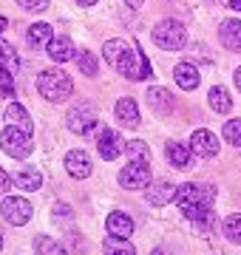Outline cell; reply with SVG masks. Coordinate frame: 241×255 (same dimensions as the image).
<instances>
[{
    "label": "cell",
    "mask_w": 241,
    "mask_h": 255,
    "mask_svg": "<svg viewBox=\"0 0 241 255\" xmlns=\"http://www.w3.org/2000/svg\"><path fill=\"white\" fill-rule=\"evenodd\" d=\"M37 91L43 94L48 102H63V100L71 97L74 82H71V77H68L63 68H46V71H40V77H37Z\"/></svg>",
    "instance_id": "1"
},
{
    "label": "cell",
    "mask_w": 241,
    "mask_h": 255,
    "mask_svg": "<svg viewBox=\"0 0 241 255\" xmlns=\"http://www.w3.org/2000/svg\"><path fill=\"white\" fill-rule=\"evenodd\" d=\"M182 213L193 207H213L216 204V187L213 184H196V182H187V184H179L176 187V199Z\"/></svg>",
    "instance_id": "2"
},
{
    "label": "cell",
    "mask_w": 241,
    "mask_h": 255,
    "mask_svg": "<svg viewBox=\"0 0 241 255\" xmlns=\"http://www.w3.org/2000/svg\"><path fill=\"white\" fill-rule=\"evenodd\" d=\"M117 71L122 77H128V80L139 82V80H148L153 74V68H150V60L145 57V51L139 46H128L125 54L120 57V63H117Z\"/></svg>",
    "instance_id": "3"
},
{
    "label": "cell",
    "mask_w": 241,
    "mask_h": 255,
    "mask_svg": "<svg viewBox=\"0 0 241 255\" xmlns=\"http://www.w3.org/2000/svg\"><path fill=\"white\" fill-rule=\"evenodd\" d=\"M0 147L3 153L11 156V159H26L31 150H34V142H31V133L23 130L17 125H9L0 130Z\"/></svg>",
    "instance_id": "4"
},
{
    "label": "cell",
    "mask_w": 241,
    "mask_h": 255,
    "mask_svg": "<svg viewBox=\"0 0 241 255\" xmlns=\"http://www.w3.org/2000/svg\"><path fill=\"white\" fill-rule=\"evenodd\" d=\"M185 40H187V31L179 20H162L153 28V43L159 48H165V51H179L185 46Z\"/></svg>",
    "instance_id": "5"
},
{
    "label": "cell",
    "mask_w": 241,
    "mask_h": 255,
    "mask_svg": "<svg viewBox=\"0 0 241 255\" xmlns=\"http://www.w3.org/2000/svg\"><path fill=\"white\" fill-rule=\"evenodd\" d=\"M65 125H68V130H74L80 136H88L97 128V111H94V105H88V102L74 105V108L68 111V117H65Z\"/></svg>",
    "instance_id": "6"
},
{
    "label": "cell",
    "mask_w": 241,
    "mask_h": 255,
    "mask_svg": "<svg viewBox=\"0 0 241 255\" xmlns=\"http://www.w3.org/2000/svg\"><path fill=\"white\" fill-rule=\"evenodd\" d=\"M0 213H3V219L9 221V224L23 227V224L31 219L34 207H31V201H28V199H20V196H6V199H3V204H0Z\"/></svg>",
    "instance_id": "7"
},
{
    "label": "cell",
    "mask_w": 241,
    "mask_h": 255,
    "mask_svg": "<svg viewBox=\"0 0 241 255\" xmlns=\"http://www.w3.org/2000/svg\"><path fill=\"white\" fill-rule=\"evenodd\" d=\"M120 184L128 187V190H139V187H148L150 184V167L148 162H130L128 167L120 170Z\"/></svg>",
    "instance_id": "8"
},
{
    "label": "cell",
    "mask_w": 241,
    "mask_h": 255,
    "mask_svg": "<svg viewBox=\"0 0 241 255\" xmlns=\"http://www.w3.org/2000/svg\"><path fill=\"white\" fill-rule=\"evenodd\" d=\"M97 147H100V156L105 159V162H114V159H120V156L125 153V142H122V136L117 133V130H111V128H105V130L100 133Z\"/></svg>",
    "instance_id": "9"
},
{
    "label": "cell",
    "mask_w": 241,
    "mask_h": 255,
    "mask_svg": "<svg viewBox=\"0 0 241 255\" xmlns=\"http://www.w3.org/2000/svg\"><path fill=\"white\" fill-rule=\"evenodd\" d=\"M190 147L196 150V156H207V159H210V156L219 153V139H216V133L199 128L193 136H190Z\"/></svg>",
    "instance_id": "10"
},
{
    "label": "cell",
    "mask_w": 241,
    "mask_h": 255,
    "mask_svg": "<svg viewBox=\"0 0 241 255\" xmlns=\"http://www.w3.org/2000/svg\"><path fill=\"white\" fill-rule=\"evenodd\" d=\"M65 170L74 176V179H88L91 176V159L85 150H71L65 156Z\"/></svg>",
    "instance_id": "11"
},
{
    "label": "cell",
    "mask_w": 241,
    "mask_h": 255,
    "mask_svg": "<svg viewBox=\"0 0 241 255\" xmlns=\"http://www.w3.org/2000/svg\"><path fill=\"white\" fill-rule=\"evenodd\" d=\"M219 37L227 51H241V20H224L219 26Z\"/></svg>",
    "instance_id": "12"
},
{
    "label": "cell",
    "mask_w": 241,
    "mask_h": 255,
    "mask_svg": "<svg viewBox=\"0 0 241 255\" xmlns=\"http://www.w3.org/2000/svg\"><path fill=\"white\" fill-rule=\"evenodd\" d=\"M46 48H48V57H51L54 63H68V60L77 57V48L68 37H51V43H48Z\"/></svg>",
    "instance_id": "13"
},
{
    "label": "cell",
    "mask_w": 241,
    "mask_h": 255,
    "mask_svg": "<svg viewBox=\"0 0 241 255\" xmlns=\"http://www.w3.org/2000/svg\"><path fill=\"white\" fill-rule=\"evenodd\" d=\"M114 114H117V119H120L125 128H136L139 125V108H136V102L130 100V97H122V100L117 102Z\"/></svg>",
    "instance_id": "14"
},
{
    "label": "cell",
    "mask_w": 241,
    "mask_h": 255,
    "mask_svg": "<svg viewBox=\"0 0 241 255\" xmlns=\"http://www.w3.org/2000/svg\"><path fill=\"white\" fill-rule=\"evenodd\" d=\"M145 199H148L150 207H165L167 201L176 199V187H173L170 182H156L148 190V196H145Z\"/></svg>",
    "instance_id": "15"
},
{
    "label": "cell",
    "mask_w": 241,
    "mask_h": 255,
    "mask_svg": "<svg viewBox=\"0 0 241 255\" xmlns=\"http://www.w3.org/2000/svg\"><path fill=\"white\" fill-rule=\"evenodd\" d=\"M173 80H176V85L179 88H185V91H193L196 85H199V68L196 65H190V63H179L176 68H173Z\"/></svg>",
    "instance_id": "16"
},
{
    "label": "cell",
    "mask_w": 241,
    "mask_h": 255,
    "mask_svg": "<svg viewBox=\"0 0 241 255\" xmlns=\"http://www.w3.org/2000/svg\"><path fill=\"white\" fill-rule=\"evenodd\" d=\"M145 97H148L150 111H156V114H162V117L173 111V97H170V91H167V88H159V85H156V88H150Z\"/></svg>",
    "instance_id": "17"
},
{
    "label": "cell",
    "mask_w": 241,
    "mask_h": 255,
    "mask_svg": "<svg viewBox=\"0 0 241 255\" xmlns=\"http://www.w3.org/2000/svg\"><path fill=\"white\" fill-rule=\"evenodd\" d=\"M11 179H14V184H17V187H23V190H40V184H43V176L37 173V167H28V164H23V167H20L17 173L11 176Z\"/></svg>",
    "instance_id": "18"
},
{
    "label": "cell",
    "mask_w": 241,
    "mask_h": 255,
    "mask_svg": "<svg viewBox=\"0 0 241 255\" xmlns=\"http://www.w3.org/2000/svg\"><path fill=\"white\" fill-rule=\"evenodd\" d=\"M190 150H193V147H187L185 142H167V150H165L167 162L182 170V167H187V164H190Z\"/></svg>",
    "instance_id": "19"
},
{
    "label": "cell",
    "mask_w": 241,
    "mask_h": 255,
    "mask_svg": "<svg viewBox=\"0 0 241 255\" xmlns=\"http://www.w3.org/2000/svg\"><path fill=\"white\" fill-rule=\"evenodd\" d=\"M105 224H108V233H111V236L128 238L130 233H133V219H130V216H125V213H111Z\"/></svg>",
    "instance_id": "20"
},
{
    "label": "cell",
    "mask_w": 241,
    "mask_h": 255,
    "mask_svg": "<svg viewBox=\"0 0 241 255\" xmlns=\"http://www.w3.org/2000/svg\"><path fill=\"white\" fill-rule=\"evenodd\" d=\"M6 119H9L11 125H17V128H23V130H34V122H31V117L26 114V108L20 105V102H11L9 108H6Z\"/></svg>",
    "instance_id": "21"
},
{
    "label": "cell",
    "mask_w": 241,
    "mask_h": 255,
    "mask_svg": "<svg viewBox=\"0 0 241 255\" xmlns=\"http://www.w3.org/2000/svg\"><path fill=\"white\" fill-rule=\"evenodd\" d=\"M26 40H28V46H34V48L48 46V43H51V26H48V23H34V26H28Z\"/></svg>",
    "instance_id": "22"
},
{
    "label": "cell",
    "mask_w": 241,
    "mask_h": 255,
    "mask_svg": "<svg viewBox=\"0 0 241 255\" xmlns=\"http://www.w3.org/2000/svg\"><path fill=\"white\" fill-rule=\"evenodd\" d=\"M0 68H6L9 74H17V68H20L17 51H14V46L6 43V40H0Z\"/></svg>",
    "instance_id": "23"
},
{
    "label": "cell",
    "mask_w": 241,
    "mask_h": 255,
    "mask_svg": "<svg viewBox=\"0 0 241 255\" xmlns=\"http://www.w3.org/2000/svg\"><path fill=\"white\" fill-rule=\"evenodd\" d=\"M210 108L216 111V114H227V111L233 108V100L230 94H227V88H222V85H216V88H210Z\"/></svg>",
    "instance_id": "24"
},
{
    "label": "cell",
    "mask_w": 241,
    "mask_h": 255,
    "mask_svg": "<svg viewBox=\"0 0 241 255\" xmlns=\"http://www.w3.org/2000/svg\"><path fill=\"white\" fill-rule=\"evenodd\" d=\"M193 224H196V233H199V236H210V233L216 230V224H219V219H216L213 207L202 210V213H199V216L193 219Z\"/></svg>",
    "instance_id": "25"
},
{
    "label": "cell",
    "mask_w": 241,
    "mask_h": 255,
    "mask_svg": "<svg viewBox=\"0 0 241 255\" xmlns=\"http://www.w3.org/2000/svg\"><path fill=\"white\" fill-rule=\"evenodd\" d=\"M125 153H128V159H133V162H150V147H148V142H142V139L128 142V145H125Z\"/></svg>",
    "instance_id": "26"
},
{
    "label": "cell",
    "mask_w": 241,
    "mask_h": 255,
    "mask_svg": "<svg viewBox=\"0 0 241 255\" xmlns=\"http://www.w3.org/2000/svg\"><path fill=\"white\" fill-rule=\"evenodd\" d=\"M125 48H128V43H125V40H108V43H105V48H102V51H105V63L117 68L120 57L125 54Z\"/></svg>",
    "instance_id": "27"
},
{
    "label": "cell",
    "mask_w": 241,
    "mask_h": 255,
    "mask_svg": "<svg viewBox=\"0 0 241 255\" xmlns=\"http://www.w3.org/2000/svg\"><path fill=\"white\" fill-rule=\"evenodd\" d=\"M224 236H227V241H233V244H241V213L224 219Z\"/></svg>",
    "instance_id": "28"
},
{
    "label": "cell",
    "mask_w": 241,
    "mask_h": 255,
    "mask_svg": "<svg viewBox=\"0 0 241 255\" xmlns=\"http://www.w3.org/2000/svg\"><path fill=\"white\" fill-rule=\"evenodd\" d=\"M105 253H120V255H133V247L128 244V238L122 241V236H108L105 238Z\"/></svg>",
    "instance_id": "29"
},
{
    "label": "cell",
    "mask_w": 241,
    "mask_h": 255,
    "mask_svg": "<svg viewBox=\"0 0 241 255\" xmlns=\"http://www.w3.org/2000/svg\"><path fill=\"white\" fill-rule=\"evenodd\" d=\"M224 139H227L230 145L241 147V119H230V122H224Z\"/></svg>",
    "instance_id": "30"
},
{
    "label": "cell",
    "mask_w": 241,
    "mask_h": 255,
    "mask_svg": "<svg viewBox=\"0 0 241 255\" xmlns=\"http://www.w3.org/2000/svg\"><path fill=\"white\" fill-rule=\"evenodd\" d=\"M77 65H80V71L85 77H97V57L91 51H83V54H77Z\"/></svg>",
    "instance_id": "31"
},
{
    "label": "cell",
    "mask_w": 241,
    "mask_h": 255,
    "mask_svg": "<svg viewBox=\"0 0 241 255\" xmlns=\"http://www.w3.org/2000/svg\"><path fill=\"white\" fill-rule=\"evenodd\" d=\"M34 250H37V253H46V255H60V244L51 241V238H46V236H40L37 241H34Z\"/></svg>",
    "instance_id": "32"
},
{
    "label": "cell",
    "mask_w": 241,
    "mask_h": 255,
    "mask_svg": "<svg viewBox=\"0 0 241 255\" xmlns=\"http://www.w3.org/2000/svg\"><path fill=\"white\" fill-rule=\"evenodd\" d=\"M0 91L3 97H14V74H9L6 68H0Z\"/></svg>",
    "instance_id": "33"
},
{
    "label": "cell",
    "mask_w": 241,
    "mask_h": 255,
    "mask_svg": "<svg viewBox=\"0 0 241 255\" xmlns=\"http://www.w3.org/2000/svg\"><path fill=\"white\" fill-rule=\"evenodd\" d=\"M26 11H46L48 9V0H17Z\"/></svg>",
    "instance_id": "34"
},
{
    "label": "cell",
    "mask_w": 241,
    "mask_h": 255,
    "mask_svg": "<svg viewBox=\"0 0 241 255\" xmlns=\"http://www.w3.org/2000/svg\"><path fill=\"white\" fill-rule=\"evenodd\" d=\"M11 182H14V179H11L9 173H6V170H3V167H0V193H6L11 187Z\"/></svg>",
    "instance_id": "35"
},
{
    "label": "cell",
    "mask_w": 241,
    "mask_h": 255,
    "mask_svg": "<svg viewBox=\"0 0 241 255\" xmlns=\"http://www.w3.org/2000/svg\"><path fill=\"white\" fill-rule=\"evenodd\" d=\"M54 216H57V219H60V216H68V207H65V204H57V207H54Z\"/></svg>",
    "instance_id": "36"
},
{
    "label": "cell",
    "mask_w": 241,
    "mask_h": 255,
    "mask_svg": "<svg viewBox=\"0 0 241 255\" xmlns=\"http://www.w3.org/2000/svg\"><path fill=\"white\" fill-rule=\"evenodd\" d=\"M227 9H233V11H241V0H230V3H227Z\"/></svg>",
    "instance_id": "37"
},
{
    "label": "cell",
    "mask_w": 241,
    "mask_h": 255,
    "mask_svg": "<svg viewBox=\"0 0 241 255\" xmlns=\"http://www.w3.org/2000/svg\"><path fill=\"white\" fill-rule=\"evenodd\" d=\"M233 80H236V85H239V91H241V65L236 68V74H233Z\"/></svg>",
    "instance_id": "38"
},
{
    "label": "cell",
    "mask_w": 241,
    "mask_h": 255,
    "mask_svg": "<svg viewBox=\"0 0 241 255\" xmlns=\"http://www.w3.org/2000/svg\"><path fill=\"white\" fill-rule=\"evenodd\" d=\"M125 3H128L130 9H139V6H142V3H145V0H125Z\"/></svg>",
    "instance_id": "39"
},
{
    "label": "cell",
    "mask_w": 241,
    "mask_h": 255,
    "mask_svg": "<svg viewBox=\"0 0 241 255\" xmlns=\"http://www.w3.org/2000/svg\"><path fill=\"white\" fill-rule=\"evenodd\" d=\"M6 26H9V20H6V17H0V31H6Z\"/></svg>",
    "instance_id": "40"
},
{
    "label": "cell",
    "mask_w": 241,
    "mask_h": 255,
    "mask_svg": "<svg viewBox=\"0 0 241 255\" xmlns=\"http://www.w3.org/2000/svg\"><path fill=\"white\" fill-rule=\"evenodd\" d=\"M77 3H80V6H94L97 0H77Z\"/></svg>",
    "instance_id": "41"
},
{
    "label": "cell",
    "mask_w": 241,
    "mask_h": 255,
    "mask_svg": "<svg viewBox=\"0 0 241 255\" xmlns=\"http://www.w3.org/2000/svg\"><path fill=\"white\" fill-rule=\"evenodd\" d=\"M0 250H3V238H0Z\"/></svg>",
    "instance_id": "42"
}]
</instances>
